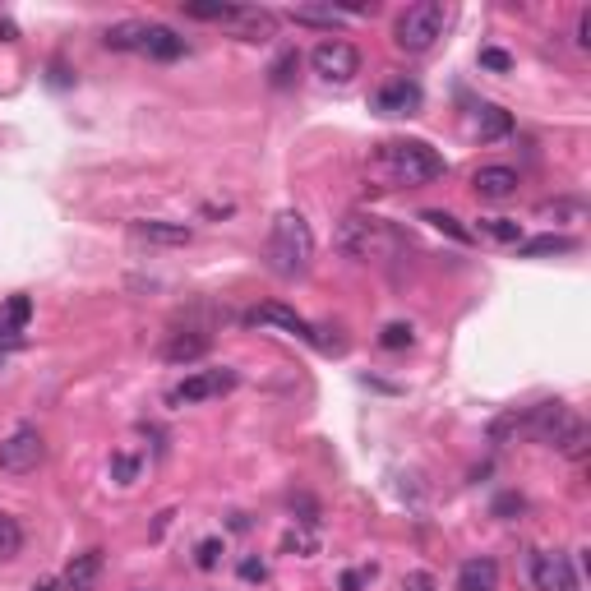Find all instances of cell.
<instances>
[{"mask_svg": "<svg viewBox=\"0 0 591 591\" xmlns=\"http://www.w3.org/2000/svg\"><path fill=\"white\" fill-rule=\"evenodd\" d=\"M370 171L388 185H425V181H439L448 167L444 157L430 144H421V139H393V144L374 148Z\"/></svg>", "mask_w": 591, "mask_h": 591, "instance_id": "6da1fadb", "label": "cell"}, {"mask_svg": "<svg viewBox=\"0 0 591 591\" xmlns=\"http://www.w3.org/2000/svg\"><path fill=\"white\" fill-rule=\"evenodd\" d=\"M264 259L278 278H301L305 268L314 264V231L301 213H278L273 218V231H268V245H264Z\"/></svg>", "mask_w": 591, "mask_h": 591, "instance_id": "7a4b0ae2", "label": "cell"}, {"mask_svg": "<svg viewBox=\"0 0 591 591\" xmlns=\"http://www.w3.org/2000/svg\"><path fill=\"white\" fill-rule=\"evenodd\" d=\"M522 425H527L531 435L541 439V444L559 448L564 458L582 462L587 458V425H582V416L568 402H541V407H531L527 416H522Z\"/></svg>", "mask_w": 591, "mask_h": 591, "instance_id": "3957f363", "label": "cell"}, {"mask_svg": "<svg viewBox=\"0 0 591 591\" xmlns=\"http://www.w3.org/2000/svg\"><path fill=\"white\" fill-rule=\"evenodd\" d=\"M333 245H338V254L365 264V259H384V254H393L398 236H393L388 222L370 218V213H347V218L338 222V231H333Z\"/></svg>", "mask_w": 591, "mask_h": 591, "instance_id": "277c9868", "label": "cell"}, {"mask_svg": "<svg viewBox=\"0 0 591 591\" xmlns=\"http://www.w3.org/2000/svg\"><path fill=\"white\" fill-rule=\"evenodd\" d=\"M444 24H448L444 5H439V0H421V5H407V10L398 14L393 42H398L402 51H411V56H421V51H430L439 37H444Z\"/></svg>", "mask_w": 591, "mask_h": 591, "instance_id": "5b68a950", "label": "cell"}, {"mask_svg": "<svg viewBox=\"0 0 591 591\" xmlns=\"http://www.w3.org/2000/svg\"><path fill=\"white\" fill-rule=\"evenodd\" d=\"M310 65L324 84H351L361 74V51L351 47V42H342V37H328V42H319L310 51Z\"/></svg>", "mask_w": 591, "mask_h": 591, "instance_id": "8992f818", "label": "cell"}, {"mask_svg": "<svg viewBox=\"0 0 591 591\" xmlns=\"http://www.w3.org/2000/svg\"><path fill=\"white\" fill-rule=\"evenodd\" d=\"M241 384V374L236 370H199V374H190V379H181V384L167 393V402L171 407H194V402H208V398H222V393H231V388Z\"/></svg>", "mask_w": 591, "mask_h": 591, "instance_id": "52a82bcc", "label": "cell"}, {"mask_svg": "<svg viewBox=\"0 0 591 591\" xmlns=\"http://www.w3.org/2000/svg\"><path fill=\"white\" fill-rule=\"evenodd\" d=\"M42 458H47V439L37 435L33 425H19V430L0 444V471H5V476H28V471L42 467Z\"/></svg>", "mask_w": 591, "mask_h": 591, "instance_id": "ba28073f", "label": "cell"}, {"mask_svg": "<svg viewBox=\"0 0 591 591\" xmlns=\"http://www.w3.org/2000/svg\"><path fill=\"white\" fill-rule=\"evenodd\" d=\"M531 582L536 591H578V573L568 555H531Z\"/></svg>", "mask_w": 591, "mask_h": 591, "instance_id": "9c48e42d", "label": "cell"}, {"mask_svg": "<svg viewBox=\"0 0 591 591\" xmlns=\"http://www.w3.org/2000/svg\"><path fill=\"white\" fill-rule=\"evenodd\" d=\"M245 324H273V328H282V333H291V338L314 342V328H310V319H301V314L291 310V305H278V301L254 305V310L245 314Z\"/></svg>", "mask_w": 591, "mask_h": 591, "instance_id": "30bf717a", "label": "cell"}, {"mask_svg": "<svg viewBox=\"0 0 591 591\" xmlns=\"http://www.w3.org/2000/svg\"><path fill=\"white\" fill-rule=\"evenodd\" d=\"M416 107H421V84H411V79H388L374 93V111H384V116H411Z\"/></svg>", "mask_w": 591, "mask_h": 591, "instance_id": "8fae6325", "label": "cell"}, {"mask_svg": "<svg viewBox=\"0 0 591 591\" xmlns=\"http://www.w3.org/2000/svg\"><path fill=\"white\" fill-rule=\"evenodd\" d=\"M208 347H213V338H208L204 328H185V333H171V338L162 342V361L190 365V361H199V356H208Z\"/></svg>", "mask_w": 591, "mask_h": 591, "instance_id": "7c38bea8", "label": "cell"}, {"mask_svg": "<svg viewBox=\"0 0 591 591\" xmlns=\"http://www.w3.org/2000/svg\"><path fill=\"white\" fill-rule=\"evenodd\" d=\"M134 236L144 245H190L194 241V231L185 227V222H162V218H144V222H134Z\"/></svg>", "mask_w": 591, "mask_h": 591, "instance_id": "4fadbf2b", "label": "cell"}, {"mask_svg": "<svg viewBox=\"0 0 591 591\" xmlns=\"http://www.w3.org/2000/svg\"><path fill=\"white\" fill-rule=\"evenodd\" d=\"M458 591H499V564L490 555L462 559L458 568Z\"/></svg>", "mask_w": 591, "mask_h": 591, "instance_id": "5bb4252c", "label": "cell"}, {"mask_svg": "<svg viewBox=\"0 0 591 591\" xmlns=\"http://www.w3.org/2000/svg\"><path fill=\"white\" fill-rule=\"evenodd\" d=\"M471 190L481 194V199H508V194H518V171L513 167H481L471 176Z\"/></svg>", "mask_w": 591, "mask_h": 591, "instance_id": "9a60e30c", "label": "cell"}, {"mask_svg": "<svg viewBox=\"0 0 591 591\" xmlns=\"http://www.w3.org/2000/svg\"><path fill=\"white\" fill-rule=\"evenodd\" d=\"M97 578H102V550H84L65 568V591H93Z\"/></svg>", "mask_w": 591, "mask_h": 591, "instance_id": "2e32d148", "label": "cell"}, {"mask_svg": "<svg viewBox=\"0 0 591 591\" xmlns=\"http://www.w3.org/2000/svg\"><path fill=\"white\" fill-rule=\"evenodd\" d=\"M231 24H236V33H241L245 42H268V37L278 33V14H273V10H245V5H241Z\"/></svg>", "mask_w": 591, "mask_h": 591, "instance_id": "e0dca14e", "label": "cell"}, {"mask_svg": "<svg viewBox=\"0 0 591 591\" xmlns=\"http://www.w3.org/2000/svg\"><path fill=\"white\" fill-rule=\"evenodd\" d=\"M144 51L153 56V61H181V56H185V37H176L167 24H148Z\"/></svg>", "mask_w": 591, "mask_h": 591, "instance_id": "ac0fdd59", "label": "cell"}, {"mask_svg": "<svg viewBox=\"0 0 591 591\" xmlns=\"http://www.w3.org/2000/svg\"><path fill=\"white\" fill-rule=\"evenodd\" d=\"M578 241L573 236H559V231H545V236H531V241H518L522 259H550V254H573Z\"/></svg>", "mask_w": 591, "mask_h": 591, "instance_id": "d6986e66", "label": "cell"}, {"mask_svg": "<svg viewBox=\"0 0 591 591\" xmlns=\"http://www.w3.org/2000/svg\"><path fill=\"white\" fill-rule=\"evenodd\" d=\"M144 37H148V24L125 19V24H111L107 33H102V47L107 51H144Z\"/></svg>", "mask_w": 591, "mask_h": 591, "instance_id": "ffe728a7", "label": "cell"}, {"mask_svg": "<svg viewBox=\"0 0 591 591\" xmlns=\"http://www.w3.org/2000/svg\"><path fill=\"white\" fill-rule=\"evenodd\" d=\"M536 218H545V222H582L587 218V204H578V199H555V204L536 208Z\"/></svg>", "mask_w": 591, "mask_h": 591, "instance_id": "44dd1931", "label": "cell"}, {"mask_svg": "<svg viewBox=\"0 0 591 591\" xmlns=\"http://www.w3.org/2000/svg\"><path fill=\"white\" fill-rule=\"evenodd\" d=\"M291 19H296V24H310V28H333L342 19V10H333V5H296Z\"/></svg>", "mask_w": 591, "mask_h": 591, "instance_id": "7402d4cb", "label": "cell"}, {"mask_svg": "<svg viewBox=\"0 0 591 591\" xmlns=\"http://www.w3.org/2000/svg\"><path fill=\"white\" fill-rule=\"evenodd\" d=\"M19 550H24V527L10 513H0V559H19Z\"/></svg>", "mask_w": 591, "mask_h": 591, "instance_id": "603a6c76", "label": "cell"}, {"mask_svg": "<svg viewBox=\"0 0 591 591\" xmlns=\"http://www.w3.org/2000/svg\"><path fill=\"white\" fill-rule=\"evenodd\" d=\"M476 130H481V139H504V134L513 130V121H508V111H499V107H481Z\"/></svg>", "mask_w": 591, "mask_h": 591, "instance_id": "cb8c5ba5", "label": "cell"}, {"mask_svg": "<svg viewBox=\"0 0 591 591\" xmlns=\"http://www.w3.org/2000/svg\"><path fill=\"white\" fill-rule=\"evenodd\" d=\"M481 231L499 245H518L522 241V222H513V218H481Z\"/></svg>", "mask_w": 591, "mask_h": 591, "instance_id": "d4e9b609", "label": "cell"}, {"mask_svg": "<svg viewBox=\"0 0 591 591\" xmlns=\"http://www.w3.org/2000/svg\"><path fill=\"white\" fill-rule=\"evenodd\" d=\"M421 222H430L435 231H448V236H453V241H462V245L471 241V231L462 227V222L453 218V213H444V208H425V213H421Z\"/></svg>", "mask_w": 591, "mask_h": 591, "instance_id": "484cf974", "label": "cell"}, {"mask_svg": "<svg viewBox=\"0 0 591 591\" xmlns=\"http://www.w3.org/2000/svg\"><path fill=\"white\" fill-rule=\"evenodd\" d=\"M190 19H208V24H231L241 5H181Z\"/></svg>", "mask_w": 591, "mask_h": 591, "instance_id": "4316f807", "label": "cell"}, {"mask_svg": "<svg viewBox=\"0 0 591 591\" xmlns=\"http://www.w3.org/2000/svg\"><path fill=\"white\" fill-rule=\"evenodd\" d=\"M296 70H301V51H296V47L282 51L278 61H273V88H287L291 79H296Z\"/></svg>", "mask_w": 591, "mask_h": 591, "instance_id": "83f0119b", "label": "cell"}, {"mask_svg": "<svg viewBox=\"0 0 591 591\" xmlns=\"http://www.w3.org/2000/svg\"><path fill=\"white\" fill-rule=\"evenodd\" d=\"M28 319H33V301H28V296H10V305H5V324H10L14 333H24Z\"/></svg>", "mask_w": 591, "mask_h": 591, "instance_id": "f1b7e54d", "label": "cell"}, {"mask_svg": "<svg viewBox=\"0 0 591 591\" xmlns=\"http://www.w3.org/2000/svg\"><path fill=\"white\" fill-rule=\"evenodd\" d=\"M411 342H416L411 324H388L384 333H379V347H388V351H402V347H411Z\"/></svg>", "mask_w": 591, "mask_h": 591, "instance_id": "f546056e", "label": "cell"}, {"mask_svg": "<svg viewBox=\"0 0 591 591\" xmlns=\"http://www.w3.org/2000/svg\"><path fill=\"white\" fill-rule=\"evenodd\" d=\"M111 476H116V485H134L139 458H134V453H116V458H111Z\"/></svg>", "mask_w": 591, "mask_h": 591, "instance_id": "4dcf8cb0", "label": "cell"}, {"mask_svg": "<svg viewBox=\"0 0 591 591\" xmlns=\"http://www.w3.org/2000/svg\"><path fill=\"white\" fill-rule=\"evenodd\" d=\"M222 559V536H208V541H199V550H194V564L199 568H218Z\"/></svg>", "mask_w": 591, "mask_h": 591, "instance_id": "1f68e13d", "label": "cell"}, {"mask_svg": "<svg viewBox=\"0 0 591 591\" xmlns=\"http://www.w3.org/2000/svg\"><path fill=\"white\" fill-rule=\"evenodd\" d=\"M481 65H485V70H499V74H504V70H513V56H508V51H499V47H485V51H481Z\"/></svg>", "mask_w": 591, "mask_h": 591, "instance_id": "d6a6232c", "label": "cell"}, {"mask_svg": "<svg viewBox=\"0 0 591 591\" xmlns=\"http://www.w3.org/2000/svg\"><path fill=\"white\" fill-rule=\"evenodd\" d=\"M268 578V564H264V559H241V582H264Z\"/></svg>", "mask_w": 591, "mask_h": 591, "instance_id": "836d02e7", "label": "cell"}, {"mask_svg": "<svg viewBox=\"0 0 591 591\" xmlns=\"http://www.w3.org/2000/svg\"><path fill=\"white\" fill-rule=\"evenodd\" d=\"M522 508H527V499H522V495H499V499H495V513H499V518H513V513H522Z\"/></svg>", "mask_w": 591, "mask_h": 591, "instance_id": "e575fe53", "label": "cell"}, {"mask_svg": "<svg viewBox=\"0 0 591 591\" xmlns=\"http://www.w3.org/2000/svg\"><path fill=\"white\" fill-rule=\"evenodd\" d=\"M24 333H14V328L10 324H5V319H0V351H19V347H24Z\"/></svg>", "mask_w": 591, "mask_h": 591, "instance_id": "d590c367", "label": "cell"}, {"mask_svg": "<svg viewBox=\"0 0 591 591\" xmlns=\"http://www.w3.org/2000/svg\"><path fill=\"white\" fill-rule=\"evenodd\" d=\"M282 550H301V555H310V550H314V536H305V531H287Z\"/></svg>", "mask_w": 591, "mask_h": 591, "instance_id": "8d00e7d4", "label": "cell"}, {"mask_svg": "<svg viewBox=\"0 0 591 591\" xmlns=\"http://www.w3.org/2000/svg\"><path fill=\"white\" fill-rule=\"evenodd\" d=\"M370 578H374V568H351L347 578H342V591H361Z\"/></svg>", "mask_w": 591, "mask_h": 591, "instance_id": "74e56055", "label": "cell"}, {"mask_svg": "<svg viewBox=\"0 0 591 591\" xmlns=\"http://www.w3.org/2000/svg\"><path fill=\"white\" fill-rule=\"evenodd\" d=\"M402 591H435V578H430V573H407V578H402Z\"/></svg>", "mask_w": 591, "mask_h": 591, "instance_id": "f35d334b", "label": "cell"}, {"mask_svg": "<svg viewBox=\"0 0 591 591\" xmlns=\"http://www.w3.org/2000/svg\"><path fill=\"white\" fill-rule=\"evenodd\" d=\"M578 47H582V51H591V10H582V14H578Z\"/></svg>", "mask_w": 591, "mask_h": 591, "instance_id": "ab89813d", "label": "cell"}, {"mask_svg": "<svg viewBox=\"0 0 591 591\" xmlns=\"http://www.w3.org/2000/svg\"><path fill=\"white\" fill-rule=\"evenodd\" d=\"M0 42H19V28H14V19H0Z\"/></svg>", "mask_w": 591, "mask_h": 591, "instance_id": "60d3db41", "label": "cell"}, {"mask_svg": "<svg viewBox=\"0 0 591 591\" xmlns=\"http://www.w3.org/2000/svg\"><path fill=\"white\" fill-rule=\"evenodd\" d=\"M33 591H56V582H37V587Z\"/></svg>", "mask_w": 591, "mask_h": 591, "instance_id": "b9f144b4", "label": "cell"}]
</instances>
